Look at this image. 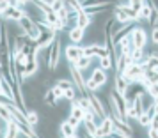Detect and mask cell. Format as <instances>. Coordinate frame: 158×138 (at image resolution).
<instances>
[{
    "mask_svg": "<svg viewBox=\"0 0 158 138\" xmlns=\"http://www.w3.org/2000/svg\"><path fill=\"white\" fill-rule=\"evenodd\" d=\"M60 32H55V39L52 41V44L48 48H44V53H46V71L53 73L55 67L59 65V60H60V50H62V39L59 36Z\"/></svg>",
    "mask_w": 158,
    "mask_h": 138,
    "instance_id": "cell-1",
    "label": "cell"
},
{
    "mask_svg": "<svg viewBox=\"0 0 158 138\" xmlns=\"http://www.w3.org/2000/svg\"><path fill=\"white\" fill-rule=\"evenodd\" d=\"M107 83V71H103L100 65H96L93 69V74H91V78L85 80V87L87 90H91V92H96L98 89H101L103 85Z\"/></svg>",
    "mask_w": 158,
    "mask_h": 138,
    "instance_id": "cell-2",
    "label": "cell"
},
{
    "mask_svg": "<svg viewBox=\"0 0 158 138\" xmlns=\"http://www.w3.org/2000/svg\"><path fill=\"white\" fill-rule=\"evenodd\" d=\"M121 76L128 81V83H133V81H144V78H146V65L131 64V65H128V67L123 71Z\"/></svg>",
    "mask_w": 158,
    "mask_h": 138,
    "instance_id": "cell-3",
    "label": "cell"
},
{
    "mask_svg": "<svg viewBox=\"0 0 158 138\" xmlns=\"http://www.w3.org/2000/svg\"><path fill=\"white\" fill-rule=\"evenodd\" d=\"M18 27H20V30H22L25 36H29L32 41H36L37 36H39V32H41V30L37 29V25L34 23V20H32V18H29L27 14H25L22 20L18 22Z\"/></svg>",
    "mask_w": 158,
    "mask_h": 138,
    "instance_id": "cell-4",
    "label": "cell"
},
{
    "mask_svg": "<svg viewBox=\"0 0 158 138\" xmlns=\"http://www.w3.org/2000/svg\"><path fill=\"white\" fill-rule=\"evenodd\" d=\"M87 97H89V101H91V106H93V112H94V115L98 117V119H105V117L108 115V112H107V106L101 103L100 99V96L96 94V92H87Z\"/></svg>",
    "mask_w": 158,
    "mask_h": 138,
    "instance_id": "cell-5",
    "label": "cell"
},
{
    "mask_svg": "<svg viewBox=\"0 0 158 138\" xmlns=\"http://www.w3.org/2000/svg\"><path fill=\"white\" fill-rule=\"evenodd\" d=\"M130 41H131V46H133V48H140V50H144V46H146V43H148L146 32H144L140 27H133L131 34H130Z\"/></svg>",
    "mask_w": 158,
    "mask_h": 138,
    "instance_id": "cell-6",
    "label": "cell"
},
{
    "mask_svg": "<svg viewBox=\"0 0 158 138\" xmlns=\"http://www.w3.org/2000/svg\"><path fill=\"white\" fill-rule=\"evenodd\" d=\"M64 55L66 60L69 64H75L80 57H84V46H78V44H68L64 48Z\"/></svg>",
    "mask_w": 158,
    "mask_h": 138,
    "instance_id": "cell-7",
    "label": "cell"
},
{
    "mask_svg": "<svg viewBox=\"0 0 158 138\" xmlns=\"http://www.w3.org/2000/svg\"><path fill=\"white\" fill-rule=\"evenodd\" d=\"M84 55L85 57H91V58H101V57H107L108 55V50L107 46L103 44H89V46H84Z\"/></svg>",
    "mask_w": 158,
    "mask_h": 138,
    "instance_id": "cell-8",
    "label": "cell"
},
{
    "mask_svg": "<svg viewBox=\"0 0 158 138\" xmlns=\"http://www.w3.org/2000/svg\"><path fill=\"white\" fill-rule=\"evenodd\" d=\"M53 39H55V32H53V30H41L34 43H36V46L39 50H44V48H48L52 44Z\"/></svg>",
    "mask_w": 158,
    "mask_h": 138,
    "instance_id": "cell-9",
    "label": "cell"
},
{
    "mask_svg": "<svg viewBox=\"0 0 158 138\" xmlns=\"http://www.w3.org/2000/svg\"><path fill=\"white\" fill-rule=\"evenodd\" d=\"M114 2H103V4H96V6H91V7H85V11L89 16H96V14H103V13H108V11H114Z\"/></svg>",
    "mask_w": 158,
    "mask_h": 138,
    "instance_id": "cell-10",
    "label": "cell"
},
{
    "mask_svg": "<svg viewBox=\"0 0 158 138\" xmlns=\"http://www.w3.org/2000/svg\"><path fill=\"white\" fill-rule=\"evenodd\" d=\"M23 16H25V9L23 7H15V6H9L6 11H4V14H2V18L4 20H7V22H20Z\"/></svg>",
    "mask_w": 158,
    "mask_h": 138,
    "instance_id": "cell-11",
    "label": "cell"
},
{
    "mask_svg": "<svg viewBox=\"0 0 158 138\" xmlns=\"http://www.w3.org/2000/svg\"><path fill=\"white\" fill-rule=\"evenodd\" d=\"M108 92H110V96H112V99H114L115 106H117V110H119V113H121L123 120H128V117H126V99H124V96L117 94V92H115L114 89H110Z\"/></svg>",
    "mask_w": 158,
    "mask_h": 138,
    "instance_id": "cell-12",
    "label": "cell"
},
{
    "mask_svg": "<svg viewBox=\"0 0 158 138\" xmlns=\"http://www.w3.org/2000/svg\"><path fill=\"white\" fill-rule=\"evenodd\" d=\"M112 131H114V124H112V119L110 117H105V119H101L100 126H98V138H107L112 135Z\"/></svg>",
    "mask_w": 158,
    "mask_h": 138,
    "instance_id": "cell-13",
    "label": "cell"
},
{
    "mask_svg": "<svg viewBox=\"0 0 158 138\" xmlns=\"http://www.w3.org/2000/svg\"><path fill=\"white\" fill-rule=\"evenodd\" d=\"M18 136H20V128H18V122H16V120L6 122V129H4L2 138H18Z\"/></svg>",
    "mask_w": 158,
    "mask_h": 138,
    "instance_id": "cell-14",
    "label": "cell"
},
{
    "mask_svg": "<svg viewBox=\"0 0 158 138\" xmlns=\"http://www.w3.org/2000/svg\"><path fill=\"white\" fill-rule=\"evenodd\" d=\"M84 34H85V30L78 29V27H73V29L68 30V39L71 41V44H78L84 41Z\"/></svg>",
    "mask_w": 158,
    "mask_h": 138,
    "instance_id": "cell-15",
    "label": "cell"
},
{
    "mask_svg": "<svg viewBox=\"0 0 158 138\" xmlns=\"http://www.w3.org/2000/svg\"><path fill=\"white\" fill-rule=\"evenodd\" d=\"M91 23H93V16H89L85 11L82 9V11L78 13V18H77V27L82 29V30H85V29L91 27Z\"/></svg>",
    "mask_w": 158,
    "mask_h": 138,
    "instance_id": "cell-16",
    "label": "cell"
},
{
    "mask_svg": "<svg viewBox=\"0 0 158 138\" xmlns=\"http://www.w3.org/2000/svg\"><path fill=\"white\" fill-rule=\"evenodd\" d=\"M126 87H128V81L123 78L121 74H115L114 76V90L117 92V94H121V96H124V92H126Z\"/></svg>",
    "mask_w": 158,
    "mask_h": 138,
    "instance_id": "cell-17",
    "label": "cell"
},
{
    "mask_svg": "<svg viewBox=\"0 0 158 138\" xmlns=\"http://www.w3.org/2000/svg\"><path fill=\"white\" fill-rule=\"evenodd\" d=\"M59 131H60V135H62L64 138H69V136H73V135H77V129H75L68 120H62V122H60Z\"/></svg>",
    "mask_w": 158,
    "mask_h": 138,
    "instance_id": "cell-18",
    "label": "cell"
},
{
    "mask_svg": "<svg viewBox=\"0 0 158 138\" xmlns=\"http://www.w3.org/2000/svg\"><path fill=\"white\" fill-rule=\"evenodd\" d=\"M146 69H156L158 67V51L153 50L148 53V58H146Z\"/></svg>",
    "mask_w": 158,
    "mask_h": 138,
    "instance_id": "cell-19",
    "label": "cell"
},
{
    "mask_svg": "<svg viewBox=\"0 0 158 138\" xmlns=\"http://www.w3.org/2000/svg\"><path fill=\"white\" fill-rule=\"evenodd\" d=\"M25 117H27V122H29L32 128H36L37 124H39V119H41V115L37 113V110H32V108L25 112Z\"/></svg>",
    "mask_w": 158,
    "mask_h": 138,
    "instance_id": "cell-20",
    "label": "cell"
},
{
    "mask_svg": "<svg viewBox=\"0 0 158 138\" xmlns=\"http://www.w3.org/2000/svg\"><path fill=\"white\" fill-rule=\"evenodd\" d=\"M91 60H93L91 57H85V55H84V57H80L73 65H75L77 69H80V71H85V69H89V65H91Z\"/></svg>",
    "mask_w": 158,
    "mask_h": 138,
    "instance_id": "cell-21",
    "label": "cell"
},
{
    "mask_svg": "<svg viewBox=\"0 0 158 138\" xmlns=\"http://www.w3.org/2000/svg\"><path fill=\"white\" fill-rule=\"evenodd\" d=\"M151 14H153V9H151V6L146 2V4L142 6V9L139 11V20H148V22H149Z\"/></svg>",
    "mask_w": 158,
    "mask_h": 138,
    "instance_id": "cell-22",
    "label": "cell"
},
{
    "mask_svg": "<svg viewBox=\"0 0 158 138\" xmlns=\"http://www.w3.org/2000/svg\"><path fill=\"white\" fill-rule=\"evenodd\" d=\"M77 97H78V92H77V89L75 87L64 90V94H62V99H66V101H69V103H73Z\"/></svg>",
    "mask_w": 158,
    "mask_h": 138,
    "instance_id": "cell-23",
    "label": "cell"
},
{
    "mask_svg": "<svg viewBox=\"0 0 158 138\" xmlns=\"http://www.w3.org/2000/svg\"><path fill=\"white\" fill-rule=\"evenodd\" d=\"M101 67V69H103V71H107V69H112V67H114V62H112V58L108 57H101L100 58V64H98Z\"/></svg>",
    "mask_w": 158,
    "mask_h": 138,
    "instance_id": "cell-24",
    "label": "cell"
},
{
    "mask_svg": "<svg viewBox=\"0 0 158 138\" xmlns=\"http://www.w3.org/2000/svg\"><path fill=\"white\" fill-rule=\"evenodd\" d=\"M64 6L66 7H69V9H75V11H82V2H80V0H64Z\"/></svg>",
    "mask_w": 158,
    "mask_h": 138,
    "instance_id": "cell-25",
    "label": "cell"
},
{
    "mask_svg": "<svg viewBox=\"0 0 158 138\" xmlns=\"http://www.w3.org/2000/svg\"><path fill=\"white\" fill-rule=\"evenodd\" d=\"M146 94H149V97H158V83H149L146 87Z\"/></svg>",
    "mask_w": 158,
    "mask_h": 138,
    "instance_id": "cell-26",
    "label": "cell"
},
{
    "mask_svg": "<svg viewBox=\"0 0 158 138\" xmlns=\"http://www.w3.org/2000/svg\"><path fill=\"white\" fill-rule=\"evenodd\" d=\"M144 4H146V0H128V6L133 9V11H137V13L142 9Z\"/></svg>",
    "mask_w": 158,
    "mask_h": 138,
    "instance_id": "cell-27",
    "label": "cell"
},
{
    "mask_svg": "<svg viewBox=\"0 0 158 138\" xmlns=\"http://www.w3.org/2000/svg\"><path fill=\"white\" fill-rule=\"evenodd\" d=\"M44 20H46V22L50 23L52 27H53L55 23H59V22H60V20L57 18V13H53V11H52V13H46V14H44Z\"/></svg>",
    "mask_w": 158,
    "mask_h": 138,
    "instance_id": "cell-28",
    "label": "cell"
},
{
    "mask_svg": "<svg viewBox=\"0 0 158 138\" xmlns=\"http://www.w3.org/2000/svg\"><path fill=\"white\" fill-rule=\"evenodd\" d=\"M50 7L53 13H59L60 9L64 7V0H53V2H50Z\"/></svg>",
    "mask_w": 158,
    "mask_h": 138,
    "instance_id": "cell-29",
    "label": "cell"
},
{
    "mask_svg": "<svg viewBox=\"0 0 158 138\" xmlns=\"http://www.w3.org/2000/svg\"><path fill=\"white\" fill-rule=\"evenodd\" d=\"M52 90H53V96L57 97V101H59V99H62V94H64V92H62L59 87H55V85H53V87H52Z\"/></svg>",
    "mask_w": 158,
    "mask_h": 138,
    "instance_id": "cell-30",
    "label": "cell"
},
{
    "mask_svg": "<svg viewBox=\"0 0 158 138\" xmlns=\"http://www.w3.org/2000/svg\"><path fill=\"white\" fill-rule=\"evenodd\" d=\"M151 129H158V113H155L153 115V119H151V124H149Z\"/></svg>",
    "mask_w": 158,
    "mask_h": 138,
    "instance_id": "cell-31",
    "label": "cell"
},
{
    "mask_svg": "<svg viewBox=\"0 0 158 138\" xmlns=\"http://www.w3.org/2000/svg\"><path fill=\"white\" fill-rule=\"evenodd\" d=\"M151 41H153L155 46H158V29H153V32H151Z\"/></svg>",
    "mask_w": 158,
    "mask_h": 138,
    "instance_id": "cell-32",
    "label": "cell"
},
{
    "mask_svg": "<svg viewBox=\"0 0 158 138\" xmlns=\"http://www.w3.org/2000/svg\"><path fill=\"white\" fill-rule=\"evenodd\" d=\"M9 7V0H0V16L4 14V11Z\"/></svg>",
    "mask_w": 158,
    "mask_h": 138,
    "instance_id": "cell-33",
    "label": "cell"
},
{
    "mask_svg": "<svg viewBox=\"0 0 158 138\" xmlns=\"http://www.w3.org/2000/svg\"><path fill=\"white\" fill-rule=\"evenodd\" d=\"M148 136H149V138H158V129H151V128H149V131H148Z\"/></svg>",
    "mask_w": 158,
    "mask_h": 138,
    "instance_id": "cell-34",
    "label": "cell"
},
{
    "mask_svg": "<svg viewBox=\"0 0 158 138\" xmlns=\"http://www.w3.org/2000/svg\"><path fill=\"white\" fill-rule=\"evenodd\" d=\"M0 96H4V90H2V73H0Z\"/></svg>",
    "mask_w": 158,
    "mask_h": 138,
    "instance_id": "cell-35",
    "label": "cell"
},
{
    "mask_svg": "<svg viewBox=\"0 0 158 138\" xmlns=\"http://www.w3.org/2000/svg\"><path fill=\"white\" fill-rule=\"evenodd\" d=\"M41 2H46V4H50V2H53V0H41Z\"/></svg>",
    "mask_w": 158,
    "mask_h": 138,
    "instance_id": "cell-36",
    "label": "cell"
},
{
    "mask_svg": "<svg viewBox=\"0 0 158 138\" xmlns=\"http://www.w3.org/2000/svg\"><path fill=\"white\" fill-rule=\"evenodd\" d=\"M153 29H158V23H156V25H155V27H153Z\"/></svg>",
    "mask_w": 158,
    "mask_h": 138,
    "instance_id": "cell-37",
    "label": "cell"
},
{
    "mask_svg": "<svg viewBox=\"0 0 158 138\" xmlns=\"http://www.w3.org/2000/svg\"><path fill=\"white\" fill-rule=\"evenodd\" d=\"M0 73H2V64H0Z\"/></svg>",
    "mask_w": 158,
    "mask_h": 138,
    "instance_id": "cell-38",
    "label": "cell"
},
{
    "mask_svg": "<svg viewBox=\"0 0 158 138\" xmlns=\"http://www.w3.org/2000/svg\"><path fill=\"white\" fill-rule=\"evenodd\" d=\"M112 2H121V0H112Z\"/></svg>",
    "mask_w": 158,
    "mask_h": 138,
    "instance_id": "cell-39",
    "label": "cell"
},
{
    "mask_svg": "<svg viewBox=\"0 0 158 138\" xmlns=\"http://www.w3.org/2000/svg\"><path fill=\"white\" fill-rule=\"evenodd\" d=\"M0 23H2V20H0Z\"/></svg>",
    "mask_w": 158,
    "mask_h": 138,
    "instance_id": "cell-40",
    "label": "cell"
}]
</instances>
